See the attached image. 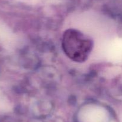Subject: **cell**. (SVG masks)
<instances>
[{"mask_svg": "<svg viewBox=\"0 0 122 122\" xmlns=\"http://www.w3.org/2000/svg\"><path fill=\"white\" fill-rule=\"evenodd\" d=\"M61 48L66 56L71 61L82 63L90 56L94 48V42L84 32L69 28L62 35Z\"/></svg>", "mask_w": 122, "mask_h": 122, "instance_id": "cell-1", "label": "cell"}]
</instances>
